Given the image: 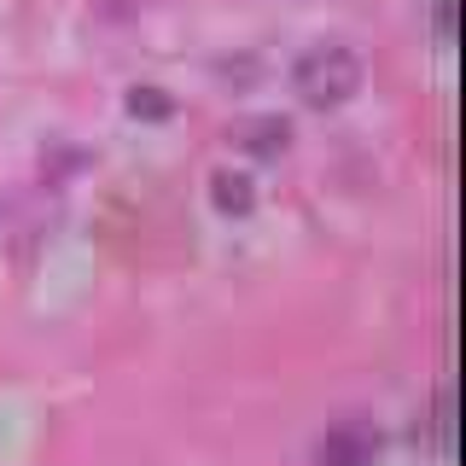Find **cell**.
<instances>
[{
	"label": "cell",
	"instance_id": "obj_1",
	"mask_svg": "<svg viewBox=\"0 0 466 466\" xmlns=\"http://www.w3.org/2000/svg\"><path fill=\"white\" fill-rule=\"evenodd\" d=\"M291 94L309 111H339L361 94V58L344 47V41H320L291 65Z\"/></svg>",
	"mask_w": 466,
	"mask_h": 466
},
{
	"label": "cell",
	"instance_id": "obj_2",
	"mask_svg": "<svg viewBox=\"0 0 466 466\" xmlns=\"http://www.w3.org/2000/svg\"><path fill=\"white\" fill-rule=\"evenodd\" d=\"M385 437H379L373 420H339V426L320 431L315 443V466H373Z\"/></svg>",
	"mask_w": 466,
	"mask_h": 466
},
{
	"label": "cell",
	"instance_id": "obj_3",
	"mask_svg": "<svg viewBox=\"0 0 466 466\" xmlns=\"http://www.w3.org/2000/svg\"><path fill=\"white\" fill-rule=\"evenodd\" d=\"M233 140H239L251 157H280L291 146V123L286 116H245V123L233 128Z\"/></svg>",
	"mask_w": 466,
	"mask_h": 466
},
{
	"label": "cell",
	"instance_id": "obj_4",
	"mask_svg": "<svg viewBox=\"0 0 466 466\" xmlns=\"http://www.w3.org/2000/svg\"><path fill=\"white\" fill-rule=\"evenodd\" d=\"M210 204L222 216H245L257 204V187H251V175H239V169H216L210 175Z\"/></svg>",
	"mask_w": 466,
	"mask_h": 466
},
{
	"label": "cell",
	"instance_id": "obj_5",
	"mask_svg": "<svg viewBox=\"0 0 466 466\" xmlns=\"http://www.w3.org/2000/svg\"><path fill=\"white\" fill-rule=\"evenodd\" d=\"M128 111H135V116H169L164 87H135V94H128Z\"/></svg>",
	"mask_w": 466,
	"mask_h": 466
}]
</instances>
